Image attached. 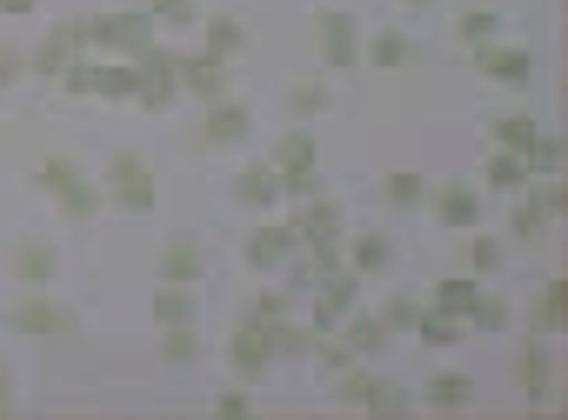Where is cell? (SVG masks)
<instances>
[{
  "label": "cell",
  "mask_w": 568,
  "mask_h": 420,
  "mask_svg": "<svg viewBox=\"0 0 568 420\" xmlns=\"http://www.w3.org/2000/svg\"><path fill=\"white\" fill-rule=\"evenodd\" d=\"M214 413H221V420H247V413H254V400H247V387H221V400H214Z\"/></svg>",
  "instance_id": "cell-47"
},
{
  "label": "cell",
  "mask_w": 568,
  "mask_h": 420,
  "mask_svg": "<svg viewBox=\"0 0 568 420\" xmlns=\"http://www.w3.org/2000/svg\"><path fill=\"white\" fill-rule=\"evenodd\" d=\"M388 201H395V207H422V201H428V181H422L415 167H395V174H388Z\"/></svg>",
  "instance_id": "cell-41"
},
{
  "label": "cell",
  "mask_w": 568,
  "mask_h": 420,
  "mask_svg": "<svg viewBox=\"0 0 568 420\" xmlns=\"http://www.w3.org/2000/svg\"><path fill=\"white\" fill-rule=\"evenodd\" d=\"M161 280L168 287H194L201 280V247L194 240H168L161 247Z\"/></svg>",
  "instance_id": "cell-21"
},
{
  "label": "cell",
  "mask_w": 568,
  "mask_h": 420,
  "mask_svg": "<svg viewBox=\"0 0 568 420\" xmlns=\"http://www.w3.org/2000/svg\"><path fill=\"white\" fill-rule=\"evenodd\" d=\"M247 134H254V114H247L241 101H227V94L207 101V121H201V141H207V147H241Z\"/></svg>",
  "instance_id": "cell-12"
},
{
  "label": "cell",
  "mask_w": 568,
  "mask_h": 420,
  "mask_svg": "<svg viewBox=\"0 0 568 420\" xmlns=\"http://www.w3.org/2000/svg\"><path fill=\"white\" fill-rule=\"evenodd\" d=\"M355 300H362V274H355V267H328V274L315 280V334H335Z\"/></svg>",
  "instance_id": "cell-7"
},
{
  "label": "cell",
  "mask_w": 568,
  "mask_h": 420,
  "mask_svg": "<svg viewBox=\"0 0 568 420\" xmlns=\"http://www.w3.org/2000/svg\"><path fill=\"white\" fill-rule=\"evenodd\" d=\"M0 413H14V373H8V360H0Z\"/></svg>",
  "instance_id": "cell-50"
},
{
  "label": "cell",
  "mask_w": 568,
  "mask_h": 420,
  "mask_svg": "<svg viewBox=\"0 0 568 420\" xmlns=\"http://www.w3.org/2000/svg\"><path fill=\"white\" fill-rule=\"evenodd\" d=\"M515 380H521L528 407H555V380H561V367H555V347H548L541 334L521 340V354H515Z\"/></svg>",
  "instance_id": "cell-5"
},
{
  "label": "cell",
  "mask_w": 568,
  "mask_h": 420,
  "mask_svg": "<svg viewBox=\"0 0 568 420\" xmlns=\"http://www.w3.org/2000/svg\"><path fill=\"white\" fill-rule=\"evenodd\" d=\"M8 327H14V334H34V340L74 334V307H61V300H48V294H28V300L8 307Z\"/></svg>",
  "instance_id": "cell-8"
},
{
  "label": "cell",
  "mask_w": 568,
  "mask_h": 420,
  "mask_svg": "<svg viewBox=\"0 0 568 420\" xmlns=\"http://www.w3.org/2000/svg\"><path fill=\"white\" fill-rule=\"evenodd\" d=\"M488 187H495V194H521V187H528V167H521V154L495 147V154H488Z\"/></svg>",
  "instance_id": "cell-28"
},
{
  "label": "cell",
  "mask_w": 568,
  "mask_h": 420,
  "mask_svg": "<svg viewBox=\"0 0 568 420\" xmlns=\"http://www.w3.org/2000/svg\"><path fill=\"white\" fill-rule=\"evenodd\" d=\"M194 354H201V340H194V320H187V327H161V360H168V367H187Z\"/></svg>",
  "instance_id": "cell-37"
},
{
  "label": "cell",
  "mask_w": 568,
  "mask_h": 420,
  "mask_svg": "<svg viewBox=\"0 0 568 420\" xmlns=\"http://www.w3.org/2000/svg\"><path fill=\"white\" fill-rule=\"evenodd\" d=\"M94 68H101V61H88V54H81V61H68V68H61L54 81H61V88L74 94V101H94Z\"/></svg>",
  "instance_id": "cell-42"
},
{
  "label": "cell",
  "mask_w": 568,
  "mask_h": 420,
  "mask_svg": "<svg viewBox=\"0 0 568 420\" xmlns=\"http://www.w3.org/2000/svg\"><path fill=\"white\" fill-rule=\"evenodd\" d=\"M234 201H241L247 214H267V207L281 201V181H274V167H241V174H234Z\"/></svg>",
  "instance_id": "cell-20"
},
{
  "label": "cell",
  "mask_w": 568,
  "mask_h": 420,
  "mask_svg": "<svg viewBox=\"0 0 568 420\" xmlns=\"http://www.w3.org/2000/svg\"><path fill=\"white\" fill-rule=\"evenodd\" d=\"M8 274L41 294V287H54V274H61V247H54V240H21L14 260H8Z\"/></svg>",
  "instance_id": "cell-13"
},
{
  "label": "cell",
  "mask_w": 568,
  "mask_h": 420,
  "mask_svg": "<svg viewBox=\"0 0 568 420\" xmlns=\"http://www.w3.org/2000/svg\"><path fill=\"white\" fill-rule=\"evenodd\" d=\"M495 34H501V14H495V8H468V14H462V41H468V48H488Z\"/></svg>",
  "instance_id": "cell-39"
},
{
  "label": "cell",
  "mask_w": 568,
  "mask_h": 420,
  "mask_svg": "<svg viewBox=\"0 0 568 420\" xmlns=\"http://www.w3.org/2000/svg\"><path fill=\"white\" fill-rule=\"evenodd\" d=\"M201 34H207V48H201V54H214V61H234V54L247 48V34H241V21H234V14H207V21H201Z\"/></svg>",
  "instance_id": "cell-23"
},
{
  "label": "cell",
  "mask_w": 568,
  "mask_h": 420,
  "mask_svg": "<svg viewBox=\"0 0 568 420\" xmlns=\"http://www.w3.org/2000/svg\"><path fill=\"white\" fill-rule=\"evenodd\" d=\"M415 334H422V347H455L462 334H468V320L462 314H448V307H422V320H415Z\"/></svg>",
  "instance_id": "cell-22"
},
{
  "label": "cell",
  "mask_w": 568,
  "mask_h": 420,
  "mask_svg": "<svg viewBox=\"0 0 568 420\" xmlns=\"http://www.w3.org/2000/svg\"><path fill=\"white\" fill-rule=\"evenodd\" d=\"M134 88H141L134 81V61H101L94 68V94L101 101H134Z\"/></svg>",
  "instance_id": "cell-26"
},
{
  "label": "cell",
  "mask_w": 568,
  "mask_h": 420,
  "mask_svg": "<svg viewBox=\"0 0 568 420\" xmlns=\"http://www.w3.org/2000/svg\"><path fill=\"white\" fill-rule=\"evenodd\" d=\"M508 227H515V240H541V227H548V214L535 207V194H528V201L515 207V221H508Z\"/></svg>",
  "instance_id": "cell-45"
},
{
  "label": "cell",
  "mask_w": 568,
  "mask_h": 420,
  "mask_svg": "<svg viewBox=\"0 0 568 420\" xmlns=\"http://www.w3.org/2000/svg\"><path fill=\"white\" fill-rule=\"evenodd\" d=\"M315 34H322V61L328 68H362V34H355V14L348 8H322Z\"/></svg>",
  "instance_id": "cell-9"
},
{
  "label": "cell",
  "mask_w": 568,
  "mask_h": 420,
  "mask_svg": "<svg viewBox=\"0 0 568 420\" xmlns=\"http://www.w3.org/2000/svg\"><path fill=\"white\" fill-rule=\"evenodd\" d=\"M261 334H267L274 360H308V347H315V327H295V314H281V320H261Z\"/></svg>",
  "instance_id": "cell-19"
},
{
  "label": "cell",
  "mask_w": 568,
  "mask_h": 420,
  "mask_svg": "<svg viewBox=\"0 0 568 420\" xmlns=\"http://www.w3.org/2000/svg\"><path fill=\"white\" fill-rule=\"evenodd\" d=\"M154 21H148V8H121V14H88L81 21V41L88 48H108L114 61H134L141 48H154Z\"/></svg>",
  "instance_id": "cell-2"
},
{
  "label": "cell",
  "mask_w": 568,
  "mask_h": 420,
  "mask_svg": "<svg viewBox=\"0 0 568 420\" xmlns=\"http://www.w3.org/2000/svg\"><path fill=\"white\" fill-rule=\"evenodd\" d=\"M568 327V280L561 274H548V287L535 294V307H528V334H541V340H555Z\"/></svg>",
  "instance_id": "cell-16"
},
{
  "label": "cell",
  "mask_w": 568,
  "mask_h": 420,
  "mask_svg": "<svg viewBox=\"0 0 568 420\" xmlns=\"http://www.w3.org/2000/svg\"><path fill=\"white\" fill-rule=\"evenodd\" d=\"M475 294H481L475 274H448V280H435V307H448V314H468Z\"/></svg>",
  "instance_id": "cell-36"
},
{
  "label": "cell",
  "mask_w": 568,
  "mask_h": 420,
  "mask_svg": "<svg viewBox=\"0 0 568 420\" xmlns=\"http://www.w3.org/2000/svg\"><path fill=\"white\" fill-rule=\"evenodd\" d=\"M415 320H422V300H415V294H388L382 327H388V334H402V327H415Z\"/></svg>",
  "instance_id": "cell-43"
},
{
  "label": "cell",
  "mask_w": 568,
  "mask_h": 420,
  "mask_svg": "<svg viewBox=\"0 0 568 420\" xmlns=\"http://www.w3.org/2000/svg\"><path fill=\"white\" fill-rule=\"evenodd\" d=\"M335 400H342V407H362V413H388V420L415 407L388 373H375V360H348V367L335 373Z\"/></svg>",
  "instance_id": "cell-1"
},
{
  "label": "cell",
  "mask_w": 568,
  "mask_h": 420,
  "mask_svg": "<svg viewBox=\"0 0 568 420\" xmlns=\"http://www.w3.org/2000/svg\"><path fill=\"white\" fill-rule=\"evenodd\" d=\"M362 61H368V68H408L415 48H408V34H375V41L362 48Z\"/></svg>",
  "instance_id": "cell-32"
},
{
  "label": "cell",
  "mask_w": 568,
  "mask_h": 420,
  "mask_svg": "<svg viewBox=\"0 0 568 420\" xmlns=\"http://www.w3.org/2000/svg\"><path fill=\"white\" fill-rule=\"evenodd\" d=\"M308 354H315V360H322V373H328V380H335V373H342V367H348V360H355V354H348V340H342V334H322V340H315V347H308Z\"/></svg>",
  "instance_id": "cell-44"
},
{
  "label": "cell",
  "mask_w": 568,
  "mask_h": 420,
  "mask_svg": "<svg viewBox=\"0 0 568 420\" xmlns=\"http://www.w3.org/2000/svg\"><path fill=\"white\" fill-rule=\"evenodd\" d=\"M462 320H468V334H475V327H481V334H501V327H508V300H495V294H475Z\"/></svg>",
  "instance_id": "cell-34"
},
{
  "label": "cell",
  "mask_w": 568,
  "mask_h": 420,
  "mask_svg": "<svg viewBox=\"0 0 568 420\" xmlns=\"http://www.w3.org/2000/svg\"><path fill=\"white\" fill-rule=\"evenodd\" d=\"M148 21L154 28H194L201 8H194V0H148Z\"/></svg>",
  "instance_id": "cell-38"
},
{
  "label": "cell",
  "mask_w": 568,
  "mask_h": 420,
  "mask_svg": "<svg viewBox=\"0 0 568 420\" xmlns=\"http://www.w3.org/2000/svg\"><path fill=\"white\" fill-rule=\"evenodd\" d=\"M342 201H328V194H308V201H295V214H288V227H295V240L302 247H342Z\"/></svg>",
  "instance_id": "cell-6"
},
{
  "label": "cell",
  "mask_w": 568,
  "mask_h": 420,
  "mask_svg": "<svg viewBox=\"0 0 568 420\" xmlns=\"http://www.w3.org/2000/svg\"><path fill=\"white\" fill-rule=\"evenodd\" d=\"M174 81H181V94H194V101L207 107V101L227 94V61H214V54H181Z\"/></svg>",
  "instance_id": "cell-11"
},
{
  "label": "cell",
  "mask_w": 568,
  "mask_h": 420,
  "mask_svg": "<svg viewBox=\"0 0 568 420\" xmlns=\"http://www.w3.org/2000/svg\"><path fill=\"white\" fill-rule=\"evenodd\" d=\"M21 74H28V54L21 48H0V88H14Z\"/></svg>",
  "instance_id": "cell-49"
},
{
  "label": "cell",
  "mask_w": 568,
  "mask_h": 420,
  "mask_svg": "<svg viewBox=\"0 0 568 420\" xmlns=\"http://www.w3.org/2000/svg\"><path fill=\"white\" fill-rule=\"evenodd\" d=\"M227 354H234V373H241V380H261V373L274 367V347H267V334H261L254 320H241V327H234Z\"/></svg>",
  "instance_id": "cell-17"
},
{
  "label": "cell",
  "mask_w": 568,
  "mask_h": 420,
  "mask_svg": "<svg viewBox=\"0 0 568 420\" xmlns=\"http://www.w3.org/2000/svg\"><path fill=\"white\" fill-rule=\"evenodd\" d=\"M561 154H568V147H561V134L535 127V141L521 147V167H528V174H561Z\"/></svg>",
  "instance_id": "cell-27"
},
{
  "label": "cell",
  "mask_w": 568,
  "mask_h": 420,
  "mask_svg": "<svg viewBox=\"0 0 568 420\" xmlns=\"http://www.w3.org/2000/svg\"><path fill=\"white\" fill-rule=\"evenodd\" d=\"M0 14H14V21H21V14H34V0H0Z\"/></svg>",
  "instance_id": "cell-51"
},
{
  "label": "cell",
  "mask_w": 568,
  "mask_h": 420,
  "mask_svg": "<svg viewBox=\"0 0 568 420\" xmlns=\"http://www.w3.org/2000/svg\"><path fill=\"white\" fill-rule=\"evenodd\" d=\"M54 207H61L68 221H94V214H101V187H88V181L74 174V181H68V187L54 194Z\"/></svg>",
  "instance_id": "cell-29"
},
{
  "label": "cell",
  "mask_w": 568,
  "mask_h": 420,
  "mask_svg": "<svg viewBox=\"0 0 568 420\" xmlns=\"http://www.w3.org/2000/svg\"><path fill=\"white\" fill-rule=\"evenodd\" d=\"M342 340H348V354L355 360H382L388 354V327H382V314H342Z\"/></svg>",
  "instance_id": "cell-18"
},
{
  "label": "cell",
  "mask_w": 568,
  "mask_h": 420,
  "mask_svg": "<svg viewBox=\"0 0 568 420\" xmlns=\"http://www.w3.org/2000/svg\"><path fill=\"white\" fill-rule=\"evenodd\" d=\"M475 68H481L488 81H508V88H528V81H535V54H528V48H501V41L475 48Z\"/></svg>",
  "instance_id": "cell-15"
},
{
  "label": "cell",
  "mask_w": 568,
  "mask_h": 420,
  "mask_svg": "<svg viewBox=\"0 0 568 420\" xmlns=\"http://www.w3.org/2000/svg\"><path fill=\"white\" fill-rule=\"evenodd\" d=\"M281 107H288L295 121H315V114H328V88L322 81H302V88H288V101H281Z\"/></svg>",
  "instance_id": "cell-35"
},
{
  "label": "cell",
  "mask_w": 568,
  "mask_h": 420,
  "mask_svg": "<svg viewBox=\"0 0 568 420\" xmlns=\"http://www.w3.org/2000/svg\"><path fill=\"white\" fill-rule=\"evenodd\" d=\"M435 214H442V227H475V221H481V201H475L468 187H442Z\"/></svg>",
  "instance_id": "cell-30"
},
{
  "label": "cell",
  "mask_w": 568,
  "mask_h": 420,
  "mask_svg": "<svg viewBox=\"0 0 568 420\" xmlns=\"http://www.w3.org/2000/svg\"><path fill=\"white\" fill-rule=\"evenodd\" d=\"M274 181H281V194H288V201H308V194H322L315 167H308V174H274Z\"/></svg>",
  "instance_id": "cell-48"
},
{
  "label": "cell",
  "mask_w": 568,
  "mask_h": 420,
  "mask_svg": "<svg viewBox=\"0 0 568 420\" xmlns=\"http://www.w3.org/2000/svg\"><path fill=\"white\" fill-rule=\"evenodd\" d=\"M174 68H181V54H174V48H161V41L134 54V81H141V88H134V101H141L148 114H168V107H174V94H181Z\"/></svg>",
  "instance_id": "cell-3"
},
{
  "label": "cell",
  "mask_w": 568,
  "mask_h": 420,
  "mask_svg": "<svg viewBox=\"0 0 568 420\" xmlns=\"http://www.w3.org/2000/svg\"><path fill=\"white\" fill-rule=\"evenodd\" d=\"M468 393H475V373H455V367H442V373L428 380V407H435V413H455V407H468Z\"/></svg>",
  "instance_id": "cell-24"
},
{
  "label": "cell",
  "mask_w": 568,
  "mask_h": 420,
  "mask_svg": "<svg viewBox=\"0 0 568 420\" xmlns=\"http://www.w3.org/2000/svg\"><path fill=\"white\" fill-rule=\"evenodd\" d=\"M194 320V300H187V287H154V327H187Z\"/></svg>",
  "instance_id": "cell-31"
},
{
  "label": "cell",
  "mask_w": 568,
  "mask_h": 420,
  "mask_svg": "<svg viewBox=\"0 0 568 420\" xmlns=\"http://www.w3.org/2000/svg\"><path fill=\"white\" fill-rule=\"evenodd\" d=\"M468 267H475V274H501V240H495V234H475Z\"/></svg>",
  "instance_id": "cell-46"
},
{
  "label": "cell",
  "mask_w": 568,
  "mask_h": 420,
  "mask_svg": "<svg viewBox=\"0 0 568 420\" xmlns=\"http://www.w3.org/2000/svg\"><path fill=\"white\" fill-rule=\"evenodd\" d=\"M295 247H302V240H295V227H288V221H261V227L247 234V247H241V254H247V267H254V274H274Z\"/></svg>",
  "instance_id": "cell-10"
},
{
  "label": "cell",
  "mask_w": 568,
  "mask_h": 420,
  "mask_svg": "<svg viewBox=\"0 0 568 420\" xmlns=\"http://www.w3.org/2000/svg\"><path fill=\"white\" fill-rule=\"evenodd\" d=\"M395 267V240L388 234H362L355 240V274H388Z\"/></svg>",
  "instance_id": "cell-33"
},
{
  "label": "cell",
  "mask_w": 568,
  "mask_h": 420,
  "mask_svg": "<svg viewBox=\"0 0 568 420\" xmlns=\"http://www.w3.org/2000/svg\"><path fill=\"white\" fill-rule=\"evenodd\" d=\"M88 54V41H81V21H68V28H48V41L28 54V74H61L68 61H81Z\"/></svg>",
  "instance_id": "cell-14"
},
{
  "label": "cell",
  "mask_w": 568,
  "mask_h": 420,
  "mask_svg": "<svg viewBox=\"0 0 568 420\" xmlns=\"http://www.w3.org/2000/svg\"><path fill=\"white\" fill-rule=\"evenodd\" d=\"M402 8H442V0H402Z\"/></svg>",
  "instance_id": "cell-52"
},
{
  "label": "cell",
  "mask_w": 568,
  "mask_h": 420,
  "mask_svg": "<svg viewBox=\"0 0 568 420\" xmlns=\"http://www.w3.org/2000/svg\"><path fill=\"white\" fill-rule=\"evenodd\" d=\"M528 141H535V114H501V121H495V147L521 154Z\"/></svg>",
  "instance_id": "cell-40"
},
{
  "label": "cell",
  "mask_w": 568,
  "mask_h": 420,
  "mask_svg": "<svg viewBox=\"0 0 568 420\" xmlns=\"http://www.w3.org/2000/svg\"><path fill=\"white\" fill-rule=\"evenodd\" d=\"M101 201H114L128 214H154V167L141 154H114L101 174Z\"/></svg>",
  "instance_id": "cell-4"
},
{
  "label": "cell",
  "mask_w": 568,
  "mask_h": 420,
  "mask_svg": "<svg viewBox=\"0 0 568 420\" xmlns=\"http://www.w3.org/2000/svg\"><path fill=\"white\" fill-rule=\"evenodd\" d=\"M274 174H308L315 167V141L295 127V134H281V147H274V161H267Z\"/></svg>",
  "instance_id": "cell-25"
}]
</instances>
